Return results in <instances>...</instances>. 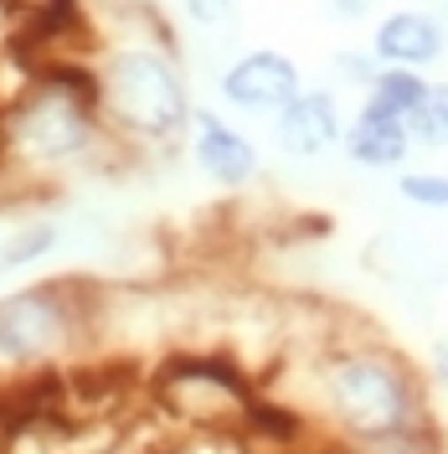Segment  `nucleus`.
I'll return each instance as SVG.
<instances>
[{"label": "nucleus", "instance_id": "dca6fc26", "mask_svg": "<svg viewBox=\"0 0 448 454\" xmlns=\"http://www.w3.org/2000/svg\"><path fill=\"white\" fill-rule=\"evenodd\" d=\"M330 16L336 21H366L371 16V0H330Z\"/></svg>", "mask_w": 448, "mask_h": 454}, {"label": "nucleus", "instance_id": "f8f14e48", "mask_svg": "<svg viewBox=\"0 0 448 454\" xmlns=\"http://www.w3.org/2000/svg\"><path fill=\"white\" fill-rule=\"evenodd\" d=\"M57 248V227L52 223H31L21 227L16 238H5V248H0V269H27L36 258H47Z\"/></svg>", "mask_w": 448, "mask_h": 454}, {"label": "nucleus", "instance_id": "39448f33", "mask_svg": "<svg viewBox=\"0 0 448 454\" xmlns=\"http://www.w3.org/2000/svg\"><path fill=\"white\" fill-rule=\"evenodd\" d=\"M217 88H222V104L237 114H274L289 109L299 93H305V67L294 62L289 52H279V47H252V52L232 57L222 67V78H217Z\"/></svg>", "mask_w": 448, "mask_h": 454}, {"label": "nucleus", "instance_id": "f03ea898", "mask_svg": "<svg viewBox=\"0 0 448 454\" xmlns=\"http://www.w3.org/2000/svg\"><path fill=\"white\" fill-rule=\"evenodd\" d=\"M98 93L109 135L129 145H175L191 135V88L175 62V42H109L98 52Z\"/></svg>", "mask_w": 448, "mask_h": 454}, {"label": "nucleus", "instance_id": "423d86ee", "mask_svg": "<svg viewBox=\"0 0 448 454\" xmlns=\"http://www.w3.org/2000/svg\"><path fill=\"white\" fill-rule=\"evenodd\" d=\"M274 140L289 160H320L345 145V109L336 88H305L289 109L274 114Z\"/></svg>", "mask_w": 448, "mask_h": 454}, {"label": "nucleus", "instance_id": "ddd939ff", "mask_svg": "<svg viewBox=\"0 0 448 454\" xmlns=\"http://www.w3.org/2000/svg\"><path fill=\"white\" fill-rule=\"evenodd\" d=\"M397 192L422 212H448V170H402Z\"/></svg>", "mask_w": 448, "mask_h": 454}, {"label": "nucleus", "instance_id": "0eeeda50", "mask_svg": "<svg viewBox=\"0 0 448 454\" xmlns=\"http://www.w3.org/2000/svg\"><path fill=\"white\" fill-rule=\"evenodd\" d=\"M376 62H392V67H438L448 57V21L438 11H428V5H402V11H387L376 31H371V42H366Z\"/></svg>", "mask_w": 448, "mask_h": 454}, {"label": "nucleus", "instance_id": "7ed1b4c3", "mask_svg": "<svg viewBox=\"0 0 448 454\" xmlns=\"http://www.w3.org/2000/svg\"><path fill=\"white\" fill-rule=\"evenodd\" d=\"M0 129H5V155L31 170L88 160L109 140V124H104L98 104H88V98L47 83V78H31V73L27 88L0 109Z\"/></svg>", "mask_w": 448, "mask_h": 454}, {"label": "nucleus", "instance_id": "6e6552de", "mask_svg": "<svg viewBox=\"0 0 448 454\" xmlns=\"http://www.w3.org/2000/svg\"><path fill=\"white\" fill-rule=\"evenodd\" d=\"M191 155H197V166L227 186V192H243L258 181V170H263V155H258V145L243 135V129H232L217 109H197L191 114Z\"/></svg>", "mask_w": 448, "mask_h": 454}, {"label": "nucleus", "instance_id": "4468645a", "mask_svg": "<svg viewBox=\"0 0 448 454\" xmlns=\"http://www.w3.org/2000/svg\"><path fill=\"white\" fill-rule=\"evenodd\" d=\"M181 16L197 31H232L237 27V0H181Z\"/></svg>", "mask_w": 448, "mask_h": 454}, {"label": "nucleus", "instance_id": "2eb2a0df", "mask_svg": "<svg viewBox=\"0 0 448 454\" xmlns=\"http://www.w3.org/2000/svg\"><path fill=\"white\" fill-rule=\"evenodd\" d=\"M376 67H382V62H376V52H371V47H345V52H336V78L345 88H371V78H376Z\"/></svg>", "mask_w": 448, "mask_h": 454}, {"label": "nucleus", "instance_id": "1a4fd4ad", "mask_svg": "<svg viewBox=\"0 0 448 454\" xmlns=\"http://www.w3.org/2000/svg\"><path fill=\"white\" fill-rule=\"evenodd\" d=\"M340 150H345L361 170H402L407 155H413V129H407L402 114L361 98L356 114L345 119V145H340Z\"/></svg>", "mask_w": 448, "mask_h": 454}, {"label": "nucleus", "instance_id": "9b49d317", "mask_svg": "<svg viewBox=\"0 0 448 454\" xmlns=\"http://www.w3.org/2000/svg\"><path fill=\"white\" fill-rule=\"evenodd\" d=\"M407 129L418 150H448V78H433L422 104L407 114Z\"/></svg>", "mask_w": 448, "mask_h": 454}, {"label": "nucleus", "instance_id": "20e7f679", "mask_svg": "<svg viewBox=\"0 0 448 454\" xmlns=\"http://www.w3.org/2000/svg\"><path fill=\"white\" fill-rule=\"evenodd\" d=\"M73 284H31L0 300V367H47L88 320L78 310Z\"/></svg>", "mask_w": 448, "mask_h": 454}, {"label": "nucleus", "instance_id": "f257e3e1", "mask_svg": "<svg viewBox=\"0 0 448 454\" xmlns=\"http://www.w3.org/2000/svg\"><path fill=\"white\" fill-rule=\"evenodd\" d=\"M309 387L314 413L330 439L340 444H376L402 428L433 419L428 413V377L422 367L397 351L387 336H330L309 356Z\"/></svg>", "mask_w": 448, "mask_h": 454}, {"label": "nucleus", "instance_id": "9d476101", "mask_svg": "<svg viewBox=\"0 0 448 454\" xmlns=\"http://www.w3.org/2000/svg\"><path fill=\"white\" fill-rule=\"evenodd\" d=\"M428 73H418V67H392V62H382L376 67V78H371V88H366L361 98H371V104H382V109H392V114H407L422 104V93H428Z\"/></svg>", "mask_w": 448, "mask_h": 454}]
</instances>
